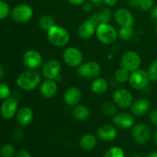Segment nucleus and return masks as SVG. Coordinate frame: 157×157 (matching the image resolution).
<instances>
[{
	"label": "nucleus",
	"instance_id": "nucleus-35",
	"mask_svg": "<svg viewBox=\"0 0 157 157\" xmlns=\"http://www.w3.org/2000/svg\"><path fill=\"white\" fill-rule=\"evenodd\" d=\"M153 3H154V0H140L139 8L143 12H147L152 9Z\"/></svg>",
	"mask_w": 157,
	"mask_h": 157
},
{
	"label": "nucleus",
	"instance_id": "nucleus-40",
	"mask_svg": "<svg viewBox=\"0 0 157 157\" xmlns=\"http://www.w3.org/2000/svg\"><path fill=\"white\" fill-rule=\"evenodd\" d=\"M150 15H151L152 19L154 21H156V22H157V6L152 8Z\"/></svg>",
	"mask_w": 157,
	"mask_h": 157
},
{
	"label": "nucleus",
	"instance_id": "nucleus-9",
	"mask_svg": "<svg viewBox=\"0 0 157 157\" xmlns=\"http://www.w3.org/2000/svg\"><path fill=\"white\" fill-rule=\"evenodd\" d=\"M113 102L121 109H127L131 107L133 98L130 91L125 88L117 89L113 94Z\"/></svg>",
	"mask_w": 157,
	"mask_h": 157
},
{
	"label": "nucleus",
	"instance_id": "nucleus-26",
	"mask_svg": "<svg viewBox=\"0 0 157 157\" xmlns=\"http://www.w3.org/2000/svg\"><path fill=\"white\" fill-rule=\"evenodd\" d=\"M38 25L42 30L48 32L51 28L55 25V21L52 15L45 14V15H43L40 17Z\"/></svg>",
	"mask_w": 157,
	"mask_h": 157
},
{
	"label": "nucleus",
	"instance_id": "nucleus-22",
	"mask_svg": "<svg viewBox=\"0 0 157 157\" xmlns=\"http://www.w3.org/2000/svg\"><path fill=\"white\" fill-rule=\"evenodd\" d=\"M109 84L107 80L104 78H95L92 82L90 89L94 94L98 95H101L105 94L108 90Z\"/></svg>",
	"mask_w": 157,
	"mask_h": 157
},
{
	"label": "nucleus",
	"instance_id": "nucleus-10",
	"mask_svg": "<svg viewBox=\"0 0 157 157\" xmlns=\"http://www.w3.org/2000/svg\"><path fill=\"white\" fill-rule=\"evenodd\" d=\"M132 136L137 144L145 145L151 140V132L149 127L144 124L133 125L132 129Z\"/></svg>",
	"mask_w": 157,
	"mask_h": 157
},
{
	"label": "nucleus",
	"instance_id": "nucleus-23",
	"mask_svg": "<svg viewBox=\"0 0 157 157\" xmlns=\"http://www.w3.org/2000/svg\"><path fill=\"white\" fill-rule=\"evenodd\" d=\"M111 17L112 13L110 9H109L108 8H102L98 12L90 15V18L94 20L98 25L102 23H109L111 19Z\"/></svg>",
	"mask_w": 157,
	"mask_h": 157
},
{
	"label": "nucleus",
	"instance_id": "nucleus-13",
	"mask_svg": "<svg viewBox=\"0 0 157 157\" xmlns=\"http://www.w3.org/2000/svg\"><path fill=\"white\" fill-rule=\"evenodd\" d=\"M115 21L121 27H133L135 19L133 14L125 8L118 9L113 15Z\"/></svg>",
	"mask_w": 157,
	"mask_h": 157
},
{
	"label": "nucleus",
	"instance_id": "nucleus-25",
	"mask_svg": "<svg viewBox=\"0 0 157 157\" xmlns=\"http://www.w3.org/2000/svg\"><path fill=\"white\" fill-rule=\"evenodd\" d=\"M72 115L77 121H85L90 116V109L84 105L78 104L77 106L74 107L73 110H72Z\"/></svg>",
	"mask_w": 157,
	"mask_h": 157
},
{
	"label": "nucleus",
	"instance_id": "nucleus-8",
	"mask_svg": "<svg viewBox=\"0 0 157 157\" xmlns=\"http://www.w3.org/2000/svg\"><path fill=\"white\" fill-rule=\"evenodd\" d=\"M63 60L69 67H78L82 64L84 56L78 48L68 47L63 52Z\"/></svg>",
	"mask_w": 157,
	"mask_h": 157
},
{
	"label": "nucleus",
	"instance_id": "nucleus-17",
	"mask_svg": "<svg viewBox=\"0 0 157 157\" xmlns=\"http://www.w3.org/2000/svg\"><path fill=\"white\" fill-rule=\"evenodd\" d=\"M97 136L101 140L110 142L117 138V131L114 126L111 124H104L97 130Z\"/></svg>",
	"mask_w": 157,
	"mask_h": 157
},
{
	"label": "nucleus",
	"instance_id": "nucleus-19",
	"mask_svg": "<svg viewBox=\"0 0 157 157\" xmlns=\"http://www.w3.org/2000/svg\"><path fill=\"white\" fill-rule=\"evenodd\" d=\"M81 91L78 87H71L64 94V101L69 107H75L79 104L81 100Z\"/></svg>",
	"mask_w": 157,
	"mask_h": 157
},
{
	"label": "nucleus",
	"instance_id": "nucleus-36",
	"mask_svg": "<svg viewBox=\"0 0 157 157\" xmlns=\"http://www.w3.org/2000/svg\"><path fill=\"white\" fill-rule=\"evenodd\" d=\"M150 121L153 125L157 127V110H153L150 113Z\"/></svg>",
	"mask_w": 157,
	"mask_h": 157
},
{
	"label": "nucleus",
	"instance_id": "nucleus-39",
	"mask_svg": "<svg viewBox=\"0 0 157 157\" xmlns=\"http://www.w3.org/2000/svg\"><path fill=\"white\" fill-rule=\"evenodd\" d=\"M67 1L73 6H82L87 2V0H67Z\"/></svg>",
	"mask_w": 157,
	"mask_h": 157
},
{
	"label": "nucleus",
	"instance_id": "nucleus-47",
	"mask_svg": "<svg viewBox=\"0 0 157 157\" xmlns=\"http://www.w3.org/2000/svg\"><path fill=\"white\" fill-rule=\"evenodd\" d=\"M153 139H154L155 143L157 144V130H156L154 133H153Z\"/></svg>",
	"mask_w": 157,
	"mask_h": 157
},
{
	"label": "nucleus",
	"instance_id": "nucleus-48",
	"mask_svg": "<svg viewBox=\"0 0 157 157\" xmlns=\"http://www.w3.org/2000/svg\"><path fill=\"white\" fill-rule=\"evenodd\" d=\"M155 33H156V35H157V25H156V29H155Z\"/></svg>",
	"mask_w": 157,
	"mask_h": 157
},
{
	"label": "nucleus",
	"instance_id": "nucleus-21",
	"mask_svg": "<svg viewBox=\"0 0 157 157\" xmlns=\"http://www.w3.org/2000/svg\"><path fill=\"white\" fill-rule=\"evenodd\" d=\"M16 120L22 127H25L31 124L33 119V112L29 107H22L18 109L16 113Z\"/></svg>",
	"mask_w": 157,
	"mask_h": 157
},
{
	"label": "nucleus",
	"instance_id": "nucleus-34",
	"mask_svg": "<svg viewBox=\"0 0 157 157\" xmlns=\"http://www.w3.org/2000/svg\"><path fill=\"white\" fill-rule=\"evenodd\" d=\"M11 90L7 84L0 82V100H6L10 98Z\"/></svg>",
	"mask_w": 157,
	"mask_h": 157
},
{
	"label": "nucleus",
	"instance_id": "nucleus-18",
	"mask_svg": "<svg viewBox=\"0 0 157 157\" xmlns=\"http://www.w3.org/2000/svg\"><path fill=\"white\" fill-rule=\"evenodd\" d=\"M150 103L145 98H139L133 101L130 107L132 114L136 117H143L147 114L150 110Z\"/></svg>",
	"mask_w": 157,
	"mask_h": 157
},
{
	"label": "nucleus",
	"instance_id": "nucleus-1",
	"mask_svg": "<svg viewBox=\"0 0 157 157\" xmlns=\"http://www.w3.org/2000/svg\"><path fill=\"white\" fill-rule=\"evenodd\" d=\"M41 75L35 70L25 71L16 79V84L21 90L29 91L36 88L41 84Z\"/></svg>",
	"mask_w": 157,
	"mask_h": 157
},
{
	"label": "nucleus",
	"instance_id": "nucleus-5",
	"mask_svg": "<svg viewBox=\"0 0 157 157\" xmlns=\"http://www.w3.org/2000/svg\"><path fill=\"white\" fill-rule=\"evenodd\" d=\"M78 75L85 79H95L101 72V65L96 61H87L78 67Z\"/></svg>",
	"mask_w": 157,
	"mask_h": 157
},
{
	"label": "nucleus",
	"instance_id": "nucleus-45",
	"mask_svg": "<svg viewBox=\"0 0 157 157\" xmlns=\"http://www.w3.org/2000/svg\"><path fill=\"white\" fill-rule=\"evenodd\" d=\"M4 76V68H3V66L0 64V78H2Z\"/></svg>",
	"mask_w": 157,
	"mask_h": 157
},
{
	"label": "nucleus",
	"instance_id": "nucleus-4",
	"mask_svg": "<svg viewBox=\"0 0 157 157\" xmlns=\"http://www.w3.org/2000/svg\"><path fill=\"white\" fill-rule=\"evenodd\" d=\"M33 9L28 4H18L13 8L11 12V17L18 23H25L30 21L33 17Z\"/></svg>",
	"mask_w": 157,
	"mask_h": 157
},
{
	"label": "nucleus",
	"instance_id": "nucleus-7",
	"mask_svg": "<svg viewBox=\"0 0 157 157\" xmlns=\"http://www.w3.org/2000/svg\"><path fill=\"white\" fill-rule=\"evenodd\" d=\"M128 81L132 88L135 90H144L148 86L150 78L147 71L143 69H138L130 74Z\"/></svg>",
	"mask_w": 157,
	"mask_h": 157
},
{
	"label": "nucleus",
	"instance_id": "nucleus-42",
	"mask_svg": "<svg viewBox=\"0 0 157 157\" xmlns=\"http://www.w3.org/2000/svg\"><path fill=\"white\" fill-rule=\"evenodd\" d=\"M16 157H32L30 153L26 150H20L16 154Z\"/></svg>",
	"mask_w": 157,
	"mask_h": 157
},
{
	"label": "nucleus",
	"instance_id": "nucleus-2",
	"mask_svg": "<svg viewBox=\"0 0 157 157\" xmlns=\"http://www.w3.org/2000/svg\"><path fill=\"white\" fill-rule=\"evenodd\" d=\"M47 37L51 44L56 47H63L68 43L70 34L64 27L54 25L47 32Z\"/></svg>",
	"mask_w": 157,
	"mask_h": 157
},
{
	"label": "nucleus",
	"instance_id": "nucleus-16",
	"mask_svg": "<svg viewBox=\"0 0 157 157\" xmlns=\"http://www.w3.org/2000/svg\"><path fill=\"white\" fill-rule=\"evenodd\" d=\"M113 122L116 127L127 130L134 125V117L133 114L127 112L117 113L113 117Z\"/></svg>",
	"mask_w": 157,
	"mask_h": 157
},
{
	"label": "nucleus",
	"instance_id": "nucleus-3",
	"mask_svg": "<svg viewBox=\"0 0 157 157\" xmlns=\"http://www.w3.org/2000/svg\"><path fill=\"white\" fill-rule=\"evenodd\" d=\"M95 35L99 41L104 44H112L116 41L118 37V33L116 29L109 23L98 25Z\"/></svg>",
	"mask_w": 157,
	"mask_h": 157
},
{
	"label": "nucleus",
	"instance_id": "nucleus-32",
	"mask_svg": "<svg viewBox=\"0 0 157 157\" xmlns=\"http://www.w3.org/2000/svg\"><path fill=\"white\" fill-rule=\"evenodd\" d=\"M10 7L6 2L0 0V20L7 18L10 14Z\"/></svg>",
	"mask_w": 157,
	"mask_h": 157
},
{
	"label": "nucleus",
	"instance_id": "nucleus-46",
	"mask_svg": "<svg viewBox=\"0 0 157 157\" xmlns=\"http://www.w3.org/2000/svg\"><path fill=\"white\" fill-rule=\"evenodd\" d=\"M90 2H91V3H93V4H100V3H101L103 2V0H90Z\"/></svg>",
	"mask_w": 157,
	"mask_h": 157
},
{
	"label": "nucleus",
	"instance_id": "nucleus-28",
	"mask_svg": "<svg viewBox=\"0 0 157 157\" xmlns=\"http://www.w3.org/2000/svg\"><path fill=\"white\" fill-rule=\"evenodd\" d=\"M118 37L124 41L131 39L134 34L133 27H121L118 31Z\"/></svg>",
	"mask_w": 157,
	"mask_h": 157
},
{
	"label": "nucleus",
	"instance_id": "nucleus-44",
	"mask_svg": "<svg viewBox=\"0 0 157 157\" xmlns=\"http://www.w3.org/2000/svg\"><path fill=\"white\" fill-rule=\"evenodd\" d=\"M147 157H157V152L156 151H153L150 152L148 153Z\"/></svg>",
	"mask_w": 157,
	"mask_h": 157
},
{
	"label": "nucleus",
	"instance_id": "nucleus-14",
	"mask_svg": "<svg viewBox=\"0 0 157 157\" xmlns=\"http://www.w3.org/2000/svg\"><path fill=\"white\" fill-rule=\"evenodd\" d=\"M18 111V102L16 99L13 98H9L4 100L2 104L0 112L1 115L5 119H12L16 115Z\"/></svg>",
	"mask_w": 157,
	"mask_h": 157
},
{
	"label": "nucleus",
	"instance_id": "nucleus-6",
	"mask_svg": "<svg viewBox=\"0 0 157 157\" xmlns=\"http://www.w3.org/2000/svg\"><path fill=\"white\" fill-rule=\"evenodd\" d=\"M141 64V58L137 52L134 51L126 52L121 58V67L128 71L133 72L138 70Z\"/></svg>",
	"mask_w": 157,
	"mask_h": 157
},
{
	"label": "nucleus",
	"instance_id": "nucleus-12",
	"mask_svg": "<svg viewBox=\"0 0 157 157\" xmlns=\"http://www.w3.org/2000/svg\"><path fill=\"white\" fill-rule=\"evenodd\" d=\"M61 71V63L56 59H50L42 66L41 72L43 76L47 79L55 80L60 75Z\"/></svg>",
	"mask_w": 157,
	"mask_h": 157
},
{
	"label": "nucleus",
	"instance_id": "nucleus-41",
	"mask_svg": "<svg viewBox=\"0 0 157 157\" xmlns=\"http://www.w3.org/2000/svg\"><path fill=\"white\" fill-rule=\"evenodd\" d=\"M82 8H83V10H84V12H91L92 9H93V6H92L91 3L85 2L84 5H82Z\"/></svg>",
	"mask_w": 157,
	"mask_h": 157
},
{
	"label": "nucleus",
	"instance_id": "nucleus-30",
	"mask_svg": "<svg viewBox=\"0 0 157 157\" xmlns=\"http://www.w3.org/2000/svg\"><path fill=\"white\" fill-rule=\"evenodd\" d=\"M15 153V147L11 144H5L0 149V154L2 157H13Z\"/></svg>",
	"mask_w": 157,
	"mask_h": 157
},
{
	"label": "nucleus",
	"instance_id": "nucleus-20",
	"mask_svg": "<svg viewBox=\"0 0 157 157\" xmlns=\"http://www.w3.org/2000/svg\"><path fill=\"white\" fill-rule=\"evenodd\" d=\"M58 92V85L55 80L45 79L40 85V94L44 98L50 99L54 98Z\"/></svg>",
	"mask_w": 157,
	"mask_h": 157
},
{
	"label": "nucleus",
	"instance_id": "nucleus-29",
	"mask_svg": "<svg viewBox=\"0 0 157 157\" xmlns=\"http://www.w3.org/2000/svg\"><path fill=\"white\" fill-rule=\"evenodd\" d=\"M130 75V72L128 71L121 67L115 73V79L119 83H125L129 81Z\"/></svg>",
	"mask_w": 157,
	"mask_h": 157
},
{
	"label": "nucleus",
	"instance_id": "nucleus-33",
	"mask_svg": "<svg viewBox=\"0 0 157 157\" xmlns=\"http://www.w3.org/2000/svg\"><path fill=\"white\" fill-rule=\"evenodd\" d=\"M150 81L156 82L157 81V60L151 63L147 71Z\"/></svg>",
	"mask_w": 157,
	"mask_h": 157
},
{
	"label": "nucleus",
	"instance_id": "nucleus-37",
	"mask_svg": "<svg viewBox=\"0 0 157 157\" xmlns=\"http://www.w3.org/2000/svg\"><path fill=\"white\" fill-rule=\"evenodd\" d=\"M24 136V133L21 129H16L13 133V138L15 140L19 141L21 140Z\"/></svg>",
	"mask_w": 157,
	"mask_h": 157
},
{
	"label": "nucleus",
	"instance_id": "nucleus-27",
	"mask_svg": "<svg viewBox=\"0 0 157 157\" xmlns=\"http://www.w3.org/2000/svg\"><path fill=\"white\" fill-rule=\"evenodd\" d=\"M102 111L104 114L107 116H114L117 114V106L115 104L114 102H110V101H106L103 104L102 107Z\"/></svg>",
	"mask_w": 157,
	"mask_h": 157
},
{
	"label": "nucleus",
	"instance_id": "nucleus-15",
	"mask_svg": "<svg viewBox=\"0 0 157 157\" xmlns=\"http://www.w3.org/2000/svg\"><path fill=\"white\" fill-rule=\"evenodd\" d=\"M97 27H98L97 23L91 18H88L83 21L78 27V36L83 39H89L92 38L94 34H96Z\"/></svg>",
	"mask_w": 157,
	"mask_h": 157
},
{
	"label": "nucleus",
	"instance_id": "nucleus-11",
	"mask_svg": "<svg viewBox=\"0 0 157 157\" xmlns=\"http://www.w3.org/2000/svg\"><path fill=\"white\" fill-rule=\"evenodd\" d=\"M22 61L27 68L30 70H35L42 65L43 58L41 53L38 51L29 50L23 55Z\"/></svg>",
	"mask_w": 157,
	"mask_h": 157
},
{
	"label": "nucleus",
	"instance_id": "nucleus-43",
	"mask_svg": "<svg viewBox=\"0 0 157 157\" xmlns=\"http://www.w3.org/2000/svg\"><path fill=\"white\" fill-rule=\"evenodd\" d=\"M118 0H103L104 3L108 6H113L117 4Z\"/></svg>",
	"mask_w": 157,
	"mask_h": 157
},
{
	"label": "nucleus",
	"instance_id": "nucleus-31",
	"mask_svg": "<svg viewBox=\"0 0 157 157\" xmlns=\"http://www.w3.org/2000/svg\"><path fill=\"white\" fill-rule=\"evenodd\" d=\"M104 157H124V152L121 147H113L106 152Z\"/></svg>",
	"mask_w": 157,
	"mask_h": 157
},
{
	"label": "nucleus",
	"instance_id": "nucleus-24",
	"mask_svg": "<svg viewBox=\"0 0 157 157\" xmlns=\"http://www.w3.org/2000/svg\"><path fill=\"white\" fill-rule=\"evenodd\" d=\"M98 144V138L91 133L84 135L80 140V147L85 151L94 150Z\"/></svg>",
	"mask_w": 157,
	"mask_h": 157
},
{
	"label": "nucleus",
	"instance_id": "nucleus-38",
	"mask_svg": "<svg viewBox=\"0 0 157 157\" xmlns=\"http://www.w3.org/2000/svg\"><path fill=\"white\" fill-rule=\"evenodd\" d=\"M140 0H128V4L133 9H136L140 7Z\"/></svg>",
	"mask_w": 157,
	"mask_h": 157
},
{
	"label": "nucleus",
	"instance_id": "nucleus-49",
	"mask_svg": "<svg viewBox=\"0 0 157 157\" xmlns=\"http://www.w3.org/2000/svg\"><path fill=\"white\" fill-rule=\"evenodd\" d=\"M133 157H141V156H139V155H136V156H133Z\"/></svg>",
	"mask_w": 157,
	"mask_h": 157
}]
</instances>
